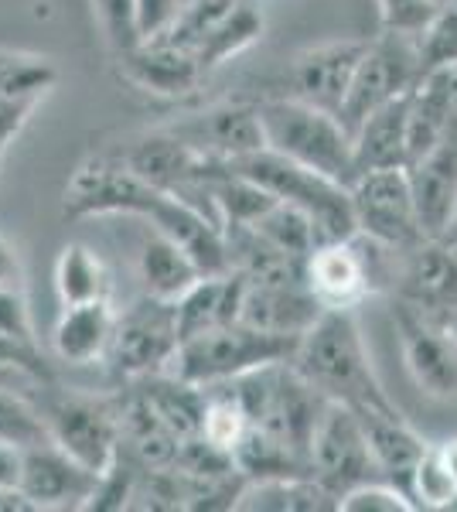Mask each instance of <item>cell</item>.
<instances>
[{
	"label": "cell",
	"mask_w": 457,
	"mask_h": 512,
	"mask_svg": "<svg viewBox=\"0 0 457 512\" xmlns=\"http://www.w3.org/2000/svg\"><path fill=\"white\" fill-rule=\"evenodd\" d=\"M62 212L69 219L89 216H137L151 222L154 233H164L178 246H185L202 274H226L229 250L226 233L212 216L195 209L181 195L164 192L130 171L120 158H89L76 168L65 185Z\"/></svg>",
	"instance_id": "6da1fadb"
},
{
	"label": "cell",
	"mask_w": 457,
	"mask_h": 512,
	"mask_svg": "<svg viewBox=\"0 0 457 512\" xmlns=\"http://www.w3.org/2000/svg\"><path fill=\"white\" fill-rule=\"evenodd\" d=\"M290 362L324 400L352 410H396L372 369L355 311H324L301 335Z\"/></svg>",
	"instance_id": "7a4b0ae2"
},
{
	"label": "cell",
	"mask_w": 457,
	"mask_h": 512,
	"mask_svg": "<svg viewBox=\"0 0 457 512\" xmlns=\"http://www.w3.org/2000/svg\"><path fill=\"white\" fill-rule=\"evenodd\" d=\"M400 263L403 253L389 250L365 233H352L348 239L314 246L304 274L324 311H355L365 297L396 291Z\"/></svg>",
	"instance_id": "3957f363"
},
{
	"label": "cell",
	"mask_w": 457,
	"mask_h": 512,
	"mask_svg": "<svg viewBox=\"0 0 457 512\" xmlns=\"http://www.w3.org/2000/svg\"><path fill=\"white\" fill-rule=\"evenodd\" d=\"M260 120L267 147L284 158L304 164L311 171L352 185L355 181V140L335 113H324L318 106L304 103L297 96L263 99Z\"/></svg>",
	"instance_id": "277c9868"
},
{
	"label": "cell",
	"mask_w": 457,
	"mask_h": 512,
	"mask_svg": "<svg viewBox=\"0 0 457 512\" xmlns=\"http://www.w3.org/2000/svg\"><path fill=\"white\" fill-rule=\"evenodd\" d=\"M229 168H236L239 175L256 181L260 188H267L273 198L287 205H297L307 219L314 222L321 243L331 239H348L355 233V212H352V192L342 181L311 171L304 164L284 158V154L270 151H253L239 161H229Z\"/></svg>",
	"instance_id": "5b68a950"
},
{
	"label": "cell",
	"mask_w": 457,
	"mask_h": 512,
	"mask_svg": "<svg viewBox=\"0 0 457 512\" xmlns=\"http://www.w3.org/2000/svg\"><path fill=\"white\" fill-rule=\"evenodd\" d=\"M301 338L260 332L246 321H232L226 328L181 338L168 373L188 379L195 386H219L236 376H246L270 362H290Z\"/></svg>",
	"instance_id": "8992f818"
},
{
	"label": "cell",
	"mask_w": 457,
	"mask_h": 512,
	"mask_svg": "<svg viewBox=\"0 0 457 512\" xmlns=\"http://www.w3.org/2000/svg\"><path fill=\"white\" fill-rule=\"evenodd\" d=\"M35 403L52 441L82 461L89 472L106 475L116 465L120 458V400L79 390H52L45 383Z\"/></svg>",
	"instance_id": "52a82bcc"
},
{
	"label": "cell",
	"mask_w": 457,
	"mask_h": 512,
	"mask_svg": "<svg viewBox=\"0 0 457 512\" xmlns=\"http://www.w3.org/2000/svg\"><path fill=\"white\" fill-rule=\"evenodd\" d=\"M348 192H352L355 233L379 239L396 253H410L413 246L430 239L423 233L417 195H413V181L406 168L365 171L348 185Z\"/></svg>",
	"instance_id": "ba28073f"
},
{
	"label": "cell",
	"mask_w": 457,
	"mask_h": 512,
	"mask_svg": "<svg viewBox=\"0 0 457 512\" xmlns=\"http://www.w3.org/2000/svg\"><path fill=\"white\" fill-rule=\"evenodd\" d=\"M420 79H423V65H420L417 35L382 31V35L369 38V48H365L359 69H355L352 89H348L342 117L338 120L348 127V134H355L369 120V113H376L389 99L410 93Z\"/></svg>",
	"instance_id": "9c48e42d"
},
{
	"label": "cell",
	"mask_w": 457,
	"mask_h": 512,
	"mask_svg": "<svg viewBox=\"0 0 457 512\" xmlns=\"http://www.w3.org/2000/svg\"><path fill=\"white\" fill-rule=\"evenodd\" d=\"M178 349H181V328H178V304L174 301L140 294L130 308H123L116 315V335L110 349V362L116 373L130 379L168 373Z\"/></svg>",
	"instance_id": "30bf717a"
},
{
	"label": "cell",
	"mask_w": 457,
	"mask_h": 512,
	"mask_svg": "<svg viewBox=\"0 0 457 512\" xmlns=\"http://www.w3.org/2000/svg\"><path fill=\"white\" fill-rule=\"evenodd\" d=\"M311 475L342 502V495L376 482L379 468L372 458L369 437H365L362 417L345 403L328 400L311 434Z\"/></svg>",
	"instance_id": "8fae6325"
},
{
	"label": "cell",
	"mask_w": 457,
	"mask_h": 512,
	"mask_svg": "<svg viewBox=\"0 0 457 512\" xmlns=\"http://www.w3.org/2000/svg\"><path fill=\"white\" fill-rule=\"evenodd\" d=\"M304 263L307 260H294L277 270H263V274H243L239 321L260 328V332L301 338L324 315L318 297L307 287Z\"/></svg>",
	"instance_id": "7c38bea8"
},
{
	"label": "cell",
	"mask_w": 457,
	"mask_h": 512,
	"mask_svg": "<svg viewBox=\"0 0 457 512\" xmlns=\"http://www.w3.org/2000/svg\"><path fill=\"white\" fill-rule=\"evenodd\" d=\"M393 328L400 338L406 373L430 400H457V342L451 325L396 297Z\"/></svg>",
	"instance_id": "4fadbf2b"
},
{
	"label": "cell",
	"mask_w": 457,
	"mask_h": 512,
	"mask_svg": "<svg viewBox=\"0 0 457 512\" xmlns=\"http://www.w3.org/2000/svg\"><path fill=\"white\" fill-rule=\"evenodd\" d=\"M164 130H171L181 144H188L198 158L212 164L239 161L246 154L267 147L260 106L256 103H215L171 120Z\"/></svg>",
	"instance_id": "5bb4252c"
},
{
	"label": "cell",
	"mask_w": 457,
	"mask_h": 512,
	"mask_svg": "<svg viewBox=\"0 0 457 512\" xmlns=\"http://www.w3.org/2000/svg\"><path fill=\"white\" fill-rule=\"evenodd\" d=\"M365 48H369V38H335L297 52L294 62H290L294 96L324 113L342 117L345 96L352 89Z\"/></svg>",
	"instance_id": "9a60e30c"
},
{
	"label": "cell",
	"mask_w": 457,
	"mask_h": 512,
	"mask_svg": "<svg viewBox=\"0 0 457 512\" xmlns=\"http://www.w3.org/2000/svg\"><path fill=\"white\" fill-rule=\"evenodd\" d=\"M99 478L103 475L89 472L69 451L48 441L38 444V448H28L21 492L31 502V509H89L96 499Z\"/></svg>",
	"instance_id": "2e32d148"
},
{
	"label": "cell",
	"mask_w": 457,
	"mask_h": 512,
	"mask_svg": "<svg viewBox=\"0 0 457 512\" xmlns=\"http://www.w3.org/2000/svg\"><path fill=\"white\" fill-rule=\"evenodd\" d=\"M400 301L427 311L434 318L457 315V243L447 236L423 239L410 253H403L396 291Z\"/></svg>",
	"instance_id": "e0dca14e"
},
{
	"label": "cell",
	"mask_w": 457,
	"mask_h": 512,
	"mask_svg": "<svg viewBox=\"0 0 457 512\" xmlns=\"http://www.w3.org/2000/svg\"><path fill=\"white\" fill-rule=\"evenodd\" d=\"M120 76L137 86L140 93H151L157 99H181L195 93L205 79V69L191 48L178 45L168 35H154L137 41L120 59Z\"/></svg>",
	"instance_id": "ac0fdd59"
},
{
	"label": "cell",
	"mask_w": 457,
	"mask_h": 512,
	"mask_svg": "<svg viewBox=\"0 0 457 512\" xmlns=\"http://www.w3.org/2000/svg\"><path fill=\"white\" fill-rule=\"evenodd\" d=\"M406 175L413 181L423 233L430 239L447 236L457 216V110L447 130L437 137V144L413 161Z\"/></svg>",
	"instance_id": "d6986e66"
},
{
	"label": "cell",
	"mask_w": 457,
	"mask_h": 512,
	"mask_svg": "<svg viewBox=\"0 0 457 512\" xmlns=\"http://www.w3.org/2000/svg\"><path fill=\"white\" fill-rule=\"evenodd\" d=\"M113 301H86V304H62L52 328V349L65 366H93L99 359H110L113 335H116Z\"/></svg>",
	"instance_id": "ffe728a7"
},
{
	"label": "cell",
	"mask_w": 457,
	"mask_h": 512,
	"mask_svg": "<svg viewBox=\"0 0 457 512\" xmlns=\"http://www.w3.org/2000/svg\"><path fill=\"white\" fill-rule=\"evenodd\" d=\"M355 414L362 417V427H365V437H369V448H372V458H376L379 475L410 495L413 475H417L430 444L406 424V417L400 410H355Z\"/></svg>",
	"instance_id": "44dd1931"
},
{
	"label": "cell",
	"mask_w": 457,
	"mask_h": 512,
	"mask_svg": "<svg viewBox=\"0 0 457 512\" xmlns=\"http://www.w3.org/2000/svg\"><path fill=\"white\" fill-rule=\"evenodd\" d=\"M120 161L130 171H137L140 178H147L151 185L164 188V192L185 195L198 178H202L205 158H198L188 144H181L171 130H154V134L137 137L127 151L120 154Z\"/></svg>",
	"instance_id": "7402d4cb"
},
{
	"label": "cell",
	"mask_w": 457,
	"mask_h": 512,
	"mask_svg": "<svg viewBox=\"0 0 457 512\" xmlns=\"http://www.w3.org/2000/svg\"><path fill=\"white\" fill-rule=\"evenodd\" d=\"M355 140V178L365 171L406 168L410 161V93L389 99L352 134Z\"/></svg>",
	"instance_id": "603a6c76"
},
{
	"label": "cell",
	"mask_w": 457,
	"mask_h": 512,
	"mask_svg": "<svg viewBox=\"0 0 457 512\" xmlns=\"http://www.w3.org/2000/svg\"><path fill=\"white\" fill-rule=\"evenodd\" d=\"M174 304H178L181 338L226 328L239 321V311H243V274L226 270V274L198 277Z\"/></svg>",
	"instance_id": "cb8c5ba5"
},
{
	"label": "cell",
	"mask_w": 457,
	"mask_h": 512,
	"mask_svg": "<svg viewBox=\"0 0 457 512\" xmlns=\"http://www.w3.org/2000/svg\"><path fill=\"white\" fill-rule=\"evenodd\" d=\"M239 512H338V499L314 475H277L246 482Z\"/></svg>",
	"instance_id": "d4e9b609"
},
{
	"label": "cell",
	"mask_w": 457,
	"mask_h": 512,
	"mask_svg": "<svg viewBox=\"0 0 457 512\" xmlns=\"http://www.w3.org/2000/svg\"><path fill=\"white\" fill-rule=\"evenodd\" d=\"M198 277L205 274L198 270V263L191 260L185 246H178L174 239L151 229V236L144 239V250H140V284H144V294H154L161 301H178Z\"/></svg>",
	"instance_id": "484cf974"
},
{
	"label": "cell",
	"mask_w": 457,
	"mask_h": 512,
	"mask_svg": "<svg viewBox=\"0 0 457 512\" xmlns=\"http://www.w3.org/2000/svg\"><path fill=\"white\" fill-rule=\"evenodd\" d=\"M263 28H267V21H263L260 7H256L253 0H239L226 18L198 41L195 55H198V62H202L205 76H209L212 69H219V65H226L232 55H239V52H246L249 45H256V41L263 38Z\"/></svg>",
	"instance_id": "4316f807"
},
{
	"label": "cell",
	"mask_w": 457,
	"mask_h": 512,
	"mask_svg": "<svg viewBox=\"0 0 457 512\" xmlns=\"http://www.w3.org/2000/svg\"><path fill=\"white\" fill-rule=\"evenodd\" d=\"M110 270L82 243L62 246L55 260V294L58 304H86L110 297Z\"/></svg>",
	"instance_id": "83f0119b"
},
{
	"label": "cell",
	"mask_w": 457,
	"mask_h": 512,
	"mask_svg": "<svg viewBox=\"0 0 457 512\" xmlns=\"http://www.w3.org/2000/svg\"><path fill=\"white\" fill-rule=\"evenodd\" d=\"M249 229H256L270 246H277V250L287 256H297V260H307L314 246H321L314 222L307 219L297 205H287V202H280V198L260 219L249 222Z\"/></svg>",
	"instance_id": "f1b7e54d"
},
{
	"label": "cell",
	"mask_w": 457,
	"mask_h": 512,
	"mask_svg": "<svg viewBox=\"0 0 457 512\" xmlns=\"http://www.w3.org/2000/svg\"><path fill=\"white\" fill-rule=\"evenodd\" d=\"M0 437L21 444V448H38V444L52 441L38 403L28 400L18 386H0Z\"/></svg>",
	"instance_id": "f546056e"
},
{
	"label": "cell",
	"mask_w": 457,
	"mask_h": 512,
	"mask_svg": "<svg viewBox=\"0 0 457 512\" xmlns=\"http://www.w3.org/2000/svg\"><path fill=\"white\" fill-rule=\"evenodd\" d=\"M423 76L440 69H457V4L440 7L434 21L417 35Z\"/></svg>",
	"instance_id": "4dcf8cb0"
},
{
	"label": "cell",
	"mask_w": 457,
	"mask_h": 512,
	"mask_svg": "<svg viewBox=\"0 0 457 512\" xmlns=\"http://www.w3.org/2000/svg\"><path fill=\"white\" fill-rule=\"evenodd\" d=\"M93 14L99 21V31L106 38V48L113 52V59H120L123 52L140 41V24H137V4L134 0H89Z\"/></svg>",
	"instance_id": "1f68e13d"
},
{
	"label": "cell",
	"mask_w": 457,
	"mask_h": 512,
	"mask_svg": "<svg viewBox=\"0 0 457 512\" xmlns=\"http://www.w3.org/2000/svg\"><path fill=\"white\" fill-rule=\"evenodd\" d=\"M338 512H417V506H413L410 495L403 489H396L393 482L376 478V482H365L359 489L342 495Z\"/></svg>",
	"instance_id": "d6a6232c"
},
{
	"label": "cell",
	"mask_w": 457,
	"mask_h": 512,
	"mask_svg": "<svg viewBox=\"0 0 457 512\" xmlns=\"http://www.w3.org/2000/svg\"><path fill=\"white\" fill-rule=\"evenodd\" d=\"M376 4L382 31H396V35H420L440 11L434 0H376Z\"/></svg>",
	"instance_id": "836d02e7"
},
{
	"label": "cell",
	"mask_w": 457,
	"mask_h": 512,
	"mask_svg": "<svg viewBox=\"0 0 457 512\" xmlns=\"http://www.w3.org/2000/svg\"><path fill=\"white\" fill-rule=\"evenodd\" d=\"M0 335L24 345H38L24 287H0Z\"/></svg>",
	"instance_id": "e575fe53"
},
{
	"label": "cell",
	"mask_w": 457,
	"mask_h": 512,
	"mask_svg": "<svg viewBox=\"0 0 457 512\" xmlns=\"http://www.w3.org/2000/svg\"><path fill=\"white\" fill-rule=\"evenodd\" d=\"M38 103L41 99H28V96L0 89V151H4V147L21 134L24 123L31 120V113L38 110Z\"/></svg>",
	"instance_id": "d590c367"
},
{
	"label": "cell",
	"mask_w": 457,
	"mask_h": 512,
	"mask_svg": "<svg viewBox=\"0 0 457 512\" xmlns=\"http://www.w3.org/2000/svg\"><path fill=\"white\" fill-rule=\"evenodd\" d=\"M134 4H137L140 41H144V38H154V35H161V31H168L185 0H134Z\"/></svg>",
	"instance_id": "8d00e7d4"
},
{
	"label": "cell",
	"mask_w": 457,
	"mask_h": 512,
	"mask_svg": "<svg viewBox=\"0 0 457 512\" xmlns=\"http://www.w3.org/2000/svg\"><path fill=\"white\" fill-rule=\"evenodd\" d=\"M24 461H28V448L0 437V492H21Z\"/></svg>",
	"instance_id": "74e56055"
},
{
	"label": "cell",
	"mask_w": 457,
	"mask_h": 512,
	"mask_svg": "<svg viewBox=\"0 0 457 512\" xmlns=\"http://www.w3.org/2000/svg\"><path fill=\"white\" fill-rule=\"evenodd\" d=\"M0 287H24L21 253L7 236H0Z\"/></svg>",
	"instance_id": "f35d334b"
},
{
	"label": "cell",
	"mask_w": 457,
	"mask_h": 512,
	"mask_svg": "<svg viewBox=\"0 0 457 512\" xmlns=\"http://www.w3.org/2000/svg\"><path fill=\"white\" fill-rule=\"evenodd\" d=\"M434 448H437L440 461H444V468H447V472H451L454 485H457V437H447V441L434 444ZM454 509H457V502H454Z\"/></svg>",
	"instance_id": "ab89813d"
},
{
	"label": "cell",
	"mask_w": 457,
	"mask_h": 512,
	"mask_svg": "<svg viewBox=\"0 0 457 512\" xmlns=\"http://www.w3.org/2000/svg\"><path fill=\"white\" fill-rule=\"evenodd\" d=\"M14 59H18V52H11V48H0V76H4L7 65H11Z\"/></svg>",
	"instance_id": "60d3db41"
},
{
	"label": "cell",
	"mask_w": 457,
	"mask_h": 512,
	"mask_svg": "<svg viewBox=\"0 0 457 512\" xmlns=\"http://www.w3.org/2000/svg\"><path fill=\"white\" fill-rule=\"evenodd\" d=\"M447 239H451V243H457V216L451 222V229H447Z\"/></svg>",
	"instance_id": "b9f144b4"
},
{
	"label": "cell",
	"mask_w": 457,
	"mask_h": 512,
	"mask_svg": "<svg viewBox=\"0 0 457 512\" xmlns=\"http://www.w3.org/2000/svg\"><path fill=\"white\" fill-rule=\"evenodd\" d=\"M447 325H451V335H454V342H457V315L447 318Z\"/></svg>",
	"instance_id": "7bdbcfd3"
},
{
	"label": "cell",
	"mask_w": 457,
	"mask_h": 512,
	"mask_svg": "<svg viewBox=\"0 0 457 512\" xmlns=\"http://www.w3.org/2000/svg\"><path fill=\"white\" fill-rule=\"evenodd\" d=\"M437 7H447V4H454V0H434Z\"/></svg>",
	"instance_id": "ee69618b"
},
{
	"label": "cell",
	"mask_w": 457,
	"mask_h": 512,
	"mask_svg": "<svg viewBox=\"0 0 457 512\" xmlns=\"http://www.w3.org/2000/svg\"><path fill=\"white\" fill-rule=\"evenodd\" d=\"M0 158H4V151H0Z\"/></svg>",
	"instance_id": "f6af8a7d"
},
{
	"label": "cell",
	"mask_w": 457,
	"mask_h": 512,
	"mask_svg": "<svg viewBox=\"0 0 457 512\" xmlns=\"http://www.w3.org/2000/svg\"><path fill=\"white\" fill-rule=\"evenodd\" d=\"M454 4H457V0H454Z\"/></svg>",
	"instance_id": "bcb514c9"
}]
</instances>
